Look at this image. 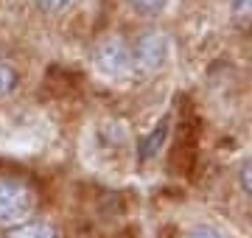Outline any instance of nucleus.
<instances>
[{"label":"nucleus","instance_id":"f257e3e1","mask_svg":"<svg viewBox=\"0 0 252 238\" xmlns=\"http://www.w3.org/2000/svg\"><path fill=\"white\" fill-rule=\"evenodd\" d=\"M36 191L20 177H0V227H14L34 216Z\"/></svg>","mask_w":252,"mask_h":238},{"label":"nucleus","instance_id":"0eeeda50","mask_svg":"<svg viewBox=\"0 0 252 238\" xmlns=\"http://www.w3.org/2000/svg\"><path fill=\"white\" fill-rule=\"evenodd\" d=\"M132 6H135L140 14H157V11L165 6V0H132Z\"/></svg>","mask_w":252,"mask_h":238},{"label":"nucleus","instance_id":"9b49d317","mask_svg":"<svg viewBox=\"0 0 252 238\" xmlns=\"http://www.w3.org/2000/svg\"><path fill=\"white\" fill-rule=\"evenodd\" d=\"M233 9L238 17H250L252 14V0H233Z\"/></svg>","mask_w":252,"mask_h":238},{"label":"nucleus","instance_id":"1a4fd4ad","mask_svg":"<svg viewBox=\"0 0 252 238\" xmlns=\"http://www.w3.org/2000/svg\"><path fill=\"white\" fill-rule=\"evenodd\" d=\"M36 3H39L45 11H62V9L70 6V0H36Z\"/></svg>","mask_w":252,"mask_h":238},{"label":"nucleus","instance_id":"423d86ee","mask_svg":"<svg viewBox=\"0 0 252 238\" xmlns=\"http://www.w3.org/2000/svg\"><path fill=\"white\" fill-rule=\"evenodd\" d=\"M14 87H17V73H14V67H9L6 62H0V98L9 95Z\"/></svg>","mask_w":252,"mask_h":238},{"label":"nucleus","instance_id":"7ed1b4c3","mask_svg":"<svg viewBox=\"0 0 252 238\" xmlns=\"http://www.w3.org/2000/svg\"><path fill=\"white\" fill-rule=\"evenodd\" d=\"M168 59V37L162 34V31H143L140 37H137L135 48H132V62L135 67L146 70V73H152V70H160L162 64Z\"/></svg>","mask_w":252,"mask_h":238},{"label":"nucleus","instance_id":"9d476101","mask_svg":"<svg viewBox=\"0 0 252 238\" xmlns=\"http://www.w3.org/2000/svg\"><path fill=\"white\" fill-rule=\"evenodd\" d=\"M188 238H224L219 230L213 227H196V230H190V236Z\"/></svg>","mask_w":252,"mask_h":238},{"label":"nucleus","instance_id":"6e6552de","mask_svg":"<svg viewBox=\"0 0 252 238\" xmlns=\"http://www.w3.org/2000/svg\"><path fill=\"white\" fill-rule=\"evenodd\" d=\"M238 179H241V188L247 191V196L252 199V160L241 165V171H238Z\"/></svg>","mask_w":252,"mask_h":238},{"label":"nucleus","instance_id":"f03ea898","mask_svg":"<svg viewBox=\"0 0 252 238\" xmlns=\"http://www.w3.org/2000/svg\"><path fill=\"white\" fill-rule=\"evenodd\" d=\"M93 59H95V67H98L101 73L112 76V79H121V76H126L135 67L132 51L126 48L124 39H118V37L101 39L98 45H95V51H93Z\"/></svg>","mask_w":252,"mask_h":238},{"label":"nucleus","instance_id":"39448f33","mask_svg":"<svg viewBox=\"0 0 252 238\" xmlns=\"http://www.w3.org/2000/svg\"><path fill=\"white\" fill-rule=\"evenodd\" d=\"M6 238H59V233L48 221H23V224H14Z\"/></svg>","mask_w":252,"mask_h":238},{"label":"nucleus","instance_id":"20e7f679","mask_svg":"<svg viewBox=\"0 0 252 238\" xmlns=\"http://www.w3.org/2000/svg\"><path fill=\"white\" fill-rule=\"evenodd\" d=\"M168 129H171V123H168V118H162L157 126L146 135L143 140H140V149H137V157L140 160H152L157 151L162 149V143H165V138H168Z\"/></svg>","mask_w":252,"mask_h":238}]
</instances>
